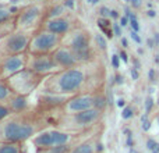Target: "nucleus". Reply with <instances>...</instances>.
Instances as JSON below:
<instances>
[{
  "instance_id": "obj_15",
  "label": "nucleus",
  "mask_w": 159,
  "mask_h": 153,
  "mask_svg": "<svg viewBox=\"0 0 159 153\" xmlns=\"http://www.w3.org/2000/svg\"><path fill=\"white\" fill-rule=\"evenodd\" d=\"M52 55H53L55 61L57 63V66L60 67V70L70 68V67H74V66H77V64H80L77 57H75V55H74V52H73L70 47H67L66 45L59 46Z\"/></svg>"
},
{
  "instance_id": "obj_36",
  "label": "nucleus",
  "mask_w": 159,
  "mask_h": 153,
  "mask_svg": "<svg viewBox=\"0 0 159 153\" xmlns=\"http://www.w3.org/2000/svg\"><path fill=\"white\" fill-rule=\"evenodd\" d=\"M148 79L151 82H155V79H157V71H155V68H149V71H148Z\"/></svg>"
},
{
  "instance_id": "obj_26",
  "label": "nucleus",
  "mask_w": 159,
  "mask_h": 153,
  "mask_svg": "<svg viewBox=\"0 0 159 153\" xmlns=\"http://www.w3.org/2000/svg\"><path fill=\"white\" fill-rule=\"evenodd\" d=\"M154 103H155L154 98H152L151 95L147 96L145 102H144V107H145V113H147V114H149V113L152 111V109H154Z\"/></svg>"
},
{
  "instance_id": "obj_46",
  "label": "nucleus",
  "mask_w": 159,
  "mask_h": 153,
  "mask_svg": "<svg viewBox=\"0 0 159 153\" xmlns=\"http://www.w3.org/2000/svg\"><path fill=\"white\" fill-rule=\"evenodd\" d=\"M121 46L126 49V47H129V41H127V38H121Z\"/></svg>"
},
{
  "instance_id": "obj_47",
  "label": "nucleus",
  "mask_w": 159,
  "mask_h": 153,
  "mask_svg": "<svg viewBox=\"0 0 159 153\" xmlns=\"http://www.w3.org/2000/svg\"><path fill=\"white\" fill-rule=\"evenodd\" d=\"M117 106L119 107H126V100H124V99H119V100H117Z\"/></svg>"
},
{
  "instance_id": "obj_8",
  "label": "nucleus",
  "mask_w": 159,
  "mask_h": 153,
  "mask_svg": "<svg viewBox=\"0 0 159 153\" xmlns=\"http://www.w3.org/2000/svg\"><path fill=\"white\" fill-rule=\"evenodd\" d=\"M32 32L16 29L10 35L0 39V55L11 56V55H25L28 53Z\"/></svg>"
},
{
  "instance_id": "obj_53",
  "label": "nucleus",
  "mask_w": 159,
  "mask_h": 153,
  "mask_svg": "<svg viewBox=\"0 0 159 153\" xmlns=\"http://www.w3.org/2000/svg\"><path fill=\"white\" fill-rule=\"evenodd\" d=\"M143 53H144V50L140 47V49H138V55H143Z\"/></svg>"
},
{
  "instance_id": "obj_12",
  "label": "nucleus",
  "mask_w": 159,
  "mask_h": 153,
  "mask_svg": "<svg viewBox=\"0 0 159 153\" xmlns=\"http://www.w3.org/2000/svg\"><path fill=\"white\" fill-rule=\"evenodd\" d=\"M69 99H70V96H67V95H60V93H53V92H43L42 90L38 95V98H36V104L34 107L38 111L48 116V114L59 111L66 104V102Z\"/></svg>"
},
{
  "instance_id": "obj_52",
  "label": "nucleus",
  "mask_w": 159,
  "mask_h": 153,
  "mask_svg": "<svg viewBox=\"0 0 159 153\" xmlns=\"http://www.w3.org/2000/svg\"><path fill=\"white\" fill-rule=\"evenodd\" d=\"M147 7H148V8H152V3H147Z\"/></svg>"
},
{
  "instance_id": "obj_20",
  "label": "nucleus",
  "mask_w": 159,
  "mask_h": 153,
  "mask_svg": "<svg viewBox=\"0 0 159 153\" xmlns=\"http://www.w3.org/2000/svg\"><path fill=\"white\" fill-rule=\"evenodd\" d=\"M14 95L11 88L6 81H0V103H7L10 98Z\"/></svg>"
},
{
  "instance_id": "obj_29",
  "label": "nucleus",
  "mask_w": 159,
  "mask_h": 153,
  "mask_svg": "<svg viewBox=\"0 0 159 153\" xmlns=\"http://www.w3.org/2000/svg\"><path fill=\"white\" fill-rule=\"evenodd\" d=\"M99 15H101L102 18H110V8H107L106 6H102V7L99 8Z\"/></svg>"
},
{
  "instance_id": "obj_7",
  "label": "nucleus",
  "mask_w": 159,
  "mask_h": 153,
  "mask_svg": "<svg viewBox=\"0 0 159 153\" xmlns=\"http://www.w3.org/2000/svg\"><path fill=\"white\" fill-rule=\"evenodd\" d=\"M61 45H63V36L39 28L35 32H32L28 53L30 55H52Z\"/></svg>"
},
{
  "instance_id": "obj_50",
  "label": "nucleus",
  "mask_w": 159,
  "mask_h": 153,
  "mask_svg": "<svg viewBox=\"0 0 159 153\" xmlns=\"http://www.w3.org/2000/svg\"><path fill=\"white\" fill-rule=\"evenodd\" d=\"M151 153H159V143H158V146H157V148H155V149H154V151H152Z\"/></svg>"
},
{
  "instance_id": "obj_16",
  "label": "nucleus",
  "mask_w": 159,
  "mask_h": 153,
  "mask_svg": "<svg viewBox=\"0 0 159 153\" xmlns=\"http://www.w3.org/2000/svg\"><path fill=\"white\" fill-rule=\"evenodd\" d=\"M8 107L11 109L13 113H22V111H28L32 109V104L30 102V96H22V95H16L14 93L10 98V100L7 102Z\"/></svg>"
},
{
  "instance_id": "obj_3",
  "label": "nucleus",
  "mask_w": 159,
  "mask_h": 153,
  "mask_svg": "<svg viewBox=\"0 0 159 153\" xmlns=\"http://www.w3.org/2000/svg\"><path fill=\"white\" fill-rule=\"evenodd\" d=\"M57 113V111H56ZM102 117V111L95 107H91L84 111L73 113V114H63V113H57V117L53 120L56 124V128L64 129L69 132H80L84 129L92 127L96 124Z\"/></svg>"
},
{
  "instance_id": "obj_51",
  "label": "nucleus",
  "mask_w": 159,
  "mask_h": 153,
  "mask_svg": "<svg viewBox=\"0 0 159 153\" xmlns=\"http://www.w3.org/2000/svg\"><path fill=\"white\" fill-rule=\"evenodd\" d=\"M130 153H140V152H137L134 148H131V149H130Z\"/></svg>"
},
{
  "instance_id": "obj_14",
  "label": "nucleus",
  "mask_w": 159,
  "mask_h": 153,
  "mask_svg": "<svg viewBox=\"0 0 159 153\" xmlns=\"http://www.w3.org/2000/svg\"><path fill=\"white\" fill-rule=\"evenodd\" d=\"M93 99H95V93H78V95L70 96V99L66 102V104L57 113L73 114V113L88 110L91 107H93Z\"/></svg>"
},
{
  "instance_id": "obj_2",
  "label": "nucleus",
  "mask_w": 159,
  "mask_h": 153,
  "mask_svg": "<svg viewBox=\"0 0 159 153\" xmlns=\"http://www.w3.org/2000/svg\"><path fill=\"white\" fill-rule=\"evenodd\" d=\"M91 63L77 64L70 68L59 70L53 75L45 78L41 86L42 90L67 96H74L78 93H92L89 88L95 82V79L92 76V70L89 68Z\"/></svg>"
},
{
  "instance_id": "obj_4",
  "label": "nucleus",
  "mask_w": 159,
  "mask_h": 153,
  "mask_svg": "<svg viewBox=\"0 0 159 153\" xmlns=\"http://www.w3.org/2000/svg\"><path fill=\"white\" fill-rule=\"evenodd\" d=\"M63 45H66L74 52L80 64L91 63L93 60L92 38L85 28L77 27L66 36H63Z\"/></svg>"
},
{
  "instance_id": "obj_39",
  "label": "nucleus",
  "mask_w": 159,
  "mask_h": 153,
  "mask_svg": "<svg viewBox=\"0 0 159 153\" xmlns=\"http://www.w3.org/2000/svg\"><path fill=\"white\" fill-rule=\"evenodd\" d=\"M119 56H120V60H123L126 64L129 63V56H127V53L124 52V50H121V52L119 53Z\"/></svg>"
},
{
  "instance_id": "obj_23",
  "label": "nucleus",
  "mask_w": 159,
  "mask_h": 153,
  "mask_svg": "<svg viewBox=\"0 0 159 153\" xmlns=\"http://www.w3.org/2000/svg\"><path fill=\"white\" fill-rule=\"evenodd\" d=\"M107 38H105V35H102V33H96L95 36H93V41H95V45L98 46V49L101 50H106L107 49Z\"/></svg>"
},
{
  "instance_id": "obj_30",
  "label": "nucleus",
  "mask_w": 159,
  "mask_h": 153,
  "mask_svg": "<svg viewBox=\"0 0 159 153\" xmlns=\"http://www.w3.org/2000/svg\"><path fill=\"white\" fill-rule=\"evenodd\" d=\"M158 143H159V142H157L154 138H148V139H147V149H148L149 152H152V151H154V149L158 146Z\"/></svg>"
},
{
  "instance_id": "obj_33",
  "label": "nucleus",
  "mask_w": 159,
  "mask_h": 153,
  "mask_svg": "<svg viewBox=\"0 0 159 153\" xmlns=\"http://www.w3.org/2000/svg\"><path fill=\"white\" fill-rule=\"evenodd\" d=\"M130 36H131V39L135 42V43L141 45V42H143V39H141V36L138 35V32H135V31L131 29V32H130Z\"/></svg>"
},
{
  "instance_id": "obj_18",
  "label": "nucleus",
  "mask_w": 159,
  "mask_h": 153,
  "mask_svg": "<svg viewBox=\"0 0 159 153\" xmlns=\"http://www.w3.org/2000/svg\"><path fill=\"white\" fill-rule=\"evenodd\" d=\"M73 148H74V145H73V143H64V145L49 146V148L35 149V151H36V153H70Z\"/></svg>"
},
{
  "instance_id": "obj_6",
  "label": "nucleus",
  "mask_w": 159,
  "mask_h": 153,
  "mask_svg": "<svg viewBox=\"0 0 159 153\" xmlns=\"http://www.w3.org/2000/svg\"><path fill=\"white\" fill-rule=\"evenodd\" d=\"M43 81H45V76L36 74L32 70L25 67L24 70H21V71H18L13 76H10L6 82L8 84V86L11 88V90H13L16 95L30 96V95H32L38 88L42 86Z\"/></svg>"
},
{
  "instance_id": "obj_55",
  "label": "nucleus",
  "mask_w": 159,
  "mask_h": 153,
  "mask_svg": "<svg viewBox=\"0 0 159 153\" xmlns=\"http://www.w3.org/2000/svg\"><path fill=\"white\" fill-rule=\"evenodd\" d=\"M124 2H126V3H130V2H131V0H124Z\"/></svg>"
},
{
  "instance_id": "obj_37",
  "label": "nucleus",
  "mask_w": 159,
  "mask_h": 153,
  "mask_svg": "<svg viewBox=\"0 0 159 153\" xmlns=\"http://www.w3.org/2000/svg\"><path fill=\"white\" fill-rule=\"evenodd\" d=\"M130 4H131L133 8H140V7H143L144 2H143V0H131V2H130Z\"/></svg>"
},
{
  "instance_id": "obj_31",
  "label": "nucleus",
  "mask_w": 159,
  "mask_h": 153,
  "mask_svg": "<svg viewBox=\"0 0 159 153\" xmlns=\"http://www.w3.org/2000/svg\"><path fill=\"white\" fill-rule=\"evenodd\" d=\"M112 29H113V35L119 36L120 38L121 36V25L119 24V22H113L112 24Z\"/></svg>"
},
{
  "instance_id": "obj_17",
  "label": "nucleus",
  "mask_w": 159,
  "mask_h": 153,
  "mask_svg": "<svg viewBox=\"0 0 159 153\" xmlns=\"http://www.w3.org/2000/svg\"><path fill=\"white\" fill-rule=\"evenodd\" d=\"M0 153H27L25 142H2L0 141Z\"/></svg>"
},
{
  "instance_id": "obj_35",
  "label": "nucleus",
  "mask_w": 159,
  "mask_h": 153,
  "mask_svg": "<svg viewBox=\"0 0 159 153\" xmlns=\"http://www.w3.org/2000/svg\"><path fill=\"white\" fill-rule=\"evenodd\" d=\"M126 146L129 149L134 148V139H133V134L131 135H127V137H126Z\"/></svg>"
},
{
  "instance_id": "obj_42",
  "label": "nucleus",
  "mask_w": 159,
  "mask_h": 153,
  "mask_svg": "<svg viewBox=\"0 0 159 153\" xmlns=\"http://www.w3.org/2000/svg\"><path fill=\"white\" fill-rule=\"evenodd\" d=\"M147 15H148L149 18H155V17H157V11H155L154 8H148V11H147Z\"/></svg>"
},
{
  "instance_id": "obj_22",
  "label": "nucleus",
  "mask_w": 159,
  "mask_h": 153,
  "mask_svg": "<svg viewBox=\"0 0 159 153\" xmlns=\"http://www.w3.org/2000/svg\"><path fill=\"white\" fill-rule=\"evenodd\" d=\"M107 99H106V95H102V93H95V99H93V107L101 111H103L107 106Z\"/></svg>"
},
{
  "instance_id": "obj_5",
  "label": "nucleus",
  "mask_w": 159,
  "mask_h": 153,
  "mask_svg": "<svg viewBox=\"0 0 159 153\" xmlns=\"http://www.w3.org/2000/svg\"><path fill=\"white\" fill-rule=\"evenodd\" d=\"M46 0L43 2H28L22 4L16 15V29L35 32L39 29L45 20Z\"/></svg>"
},
{
  "instance_id": "obj_57",
  "label": "nucleus",
  "mask_w": 159,
  "mask_h": 153,
  "mask_svg": "<svg viewBox=\"0 0 159 153\" xmlns=\"http://www.w3.org/2000/svg\"><path fill=\"white\" fill-rule=\"evenodd\" d=\"M27 2H31V0H27Z\"/></svg>"
},
{
  "instance_id": "obj_21",
  "label": "nucleus",
  "mask_w": 159,
  "mask_h": 153,
  "mask_svg": "<svg viewBox=\"0 0 159 153\" xmlns=\"http://www.w3.org/2000/svg\"><path fill=\"white\" fill-rule=\"evenodd\" d=\"M98 27L101 28V31L106 35L107 39H112L113 38V29H112V24H110L109 18H99L98 20Z\"/></svg>"
},
{
  "instance_id": "obj_10",
  "label": "nucleus",
  "mask_w": 159,
  "mask_h": 153,
  "mask_svg": "<svg viewBox=\"0 0 159 153\" xmlns=\"http://www.w3.org/2000/svg\"><path fill=\"white\" fill-rule=\"evenodd\" d=\"M25 67L45 78L53 75L60 70V67L53 59V55H30L27 53V66Z\"/></svg>"
},
{
  "instance_id": "obj_41",
  "label": "nucleus",
  "mask_w": 159,
  "mask_h": 153,
  "mask_svg": "<svg viewBox=\"0 0 159 153\" xmlns=\"http://www.w3.org/2000/svg\"><path fill=\"white\" fill-rule=\"evenodd\" d=\"M110 18H113V20L120 18V14H119V11L117 10H110Z\"/></svg>"
},
{
  "instance_id": "obj_44",
  "label": "nucleus",
  "mask_w": 159,
  "mask_h": 153,
  "mask_svg": "<svg viewBox=\"0 0 159 153\" xmlns=\"http://www.w3.org/2000/svg\"><path fill=\"white\" fill-rule=\"evenodd\" d=\"M147 43H148V47L149 49H155V42H154V38H148V41H147Z\"/></svg>"
},
{
  "instance_id": "obj_9",
  "label": "nucleus",
  "mask_w": 159,
  "mask_h": 153,
  "mask_svg": "<svg viewBox=\"0 0 159 153\" xmlns=\"http://www.w3.org/2000/svg\"><path fill=\"white\" fill-rule=\"evenodd\" d=\"M74 135H75L74 132L64 131V129H60V128L43 129V131L38 132L32 138V145L35 149H43V148H49V146L73 143Z\"/></svg>"
},
{
  "instance_id": "obj_25",
  "label": "nucleus",
  "mask_w": 159,
  "mask_h": 153,
  "mask_svg": "<svg viewBox=\"0 0 159 153\" xmlns=\"http://www.w3.org/2000/svg\"><path fill=\"white\" fill-rule=\"evenodd\" d=\"M148 116H149V114H147V113L141 116V128H143L144 132H148L149 129H151V125H152V124H151V120L148 118Z\"/></svg>"
},
{
  "instance_id": "obj_56",
  "label": "nucleus",
  "mask_w": 159,
  "mask_h": 153,
  "mask_svg": "<svg viewBox=\"0 0 159 153\" xmlns=\"http://www.w3.org/2000/svg\"><path fill=\"white\" fill-rule=\"evenodd\" d=\"M157 121H158V125H159V116H158V118H157Z\"/></svg>"
},
{
  "instance_id": "obj_43",
  "label": "nucleus",
  "mask_w": 159,
  "mask_h": 153,
  "mask_svg": "<svg viewBox=\"0 0 159 153\" xmlns=\"http://www.w3.org/2000/svg\"><path fill=\"white\" fill-rule=\"evenodd\" d=\"M133 64H134V68H137L138 71H140V68H141V63H140V60L138 59H133Z\"/></svg>"
},
{
  "instance_id": "obj_13",
  "label": "nucleus",
  "mask_w": 159,
  "mask_h": 153,
  "mask_svg": "<svg viewBox=\"0 0 159 153\" xmlns=\"http://www.w3.org/2000/svg\"><path fill=\"white\" fill-rule=\"evenodd\" d=\"M27 66V53L25 55H0V81H7L10 76L17 74Z\"/></svg>"
},
{
  "instance_id": "obj_48",
  "label": "nucleus",
  "mask_w": 159,
  "mask_h": 153,
  "mask_svg": "<svg viewBox=\"0 0 159 153\" xmlns=\"http://www.w3.org/2000/svg\"><path fill=\"white\" fill-rule=\"evenodd\" d=\"M123 134L126 135V137H127V135H131V129H130V128H124L123 129Z\"/></svg>"
},
{
  "instance_id": "obj_54",
  "label": "nucleus",
  "mask_w": 159,
  "mask_h": 153,
  "mask_svg": "<svg viewBox=\"0 0 159 153\" xmlns=\"http://www.w3.org/2000/svg\"><path fill=\"white\" fill-rule=\"evenodd\" d=\"M31 2H43V0H31Z\"/></svg>"
},
{
  "instance_id": "obj_40",
  "label": "nucleus",
  "mask_w": 159,
  "mask_h": 153,
  "mask_svg": "<svg viewBox=\"0 0 159 153\" xmlns=\"http://www.w3.org/2000/svg\"><path fill=\"white\" fill-rule=\"evenodd\" d=\"M129 22H130V20L127 18L126 15H124V17H121V18H120L119 24H120V25H121V28H123V27H127V25H129Z\"/></svg>"
},
{
  "instance_id": "obj_11",
  "label": "nucleus",
  "mask_w": 159,
  "mask_h": 153,
  "mask_svg": "<svg viewBox=\"0 0 159 153\" xmlns=\"http://www.w3.org/2000/svg\"><path fill=\"white\" fill-rule=\"evenodd\" d=\"M78 27V20L74 15L73 11L67 13L66 15L57 17V18H52V20H45L42 22L41 28L42 29H46L49 32H53L56 35L60 36H66L69 32H71L73 29Z\"/></svg>"
},
{
  "instance_id": "obj_19",
  "label": "nucleus",
  "mask_w": 159,
  "mask_h": 153,
  "mask_svg": "<svg viewBox=\"0 0 159 153\" xmlns=\"http://www.w3.org/2000/svg\"><path fill=\"white\" fill-rule=\"evenodd\" d=\"M95 152H96L95 143L92 141H84V142L74 145V148L71 149L70 153H95Z\"/></svg>"
},
{
  "instance_id": "obj_32",
  "label": "nucleus",
  "mask_w": 159,
  "mask_h": 153,
  "mask_svg": "<svg viewBox=\"0 0 159 153\" xmlns=\"http://www.w3.org/2000/svg\"><path fill=\"white\" fill-rule=\"evenodd\" d=\"M112 67H113L115 70L120 68V56L116 55V53L112 56Z\"/></svg>"
},
{
  "instance_id": "obj_45",
  "label": "nucleus",
  "mask_w": 159,
  "mask_h": 153,
  "mask_svg": "<svg viewBox=\"0 0 159 153\" xmlns=\"http://www.w3.org/2000/svg\"><path fill=\"white\" fill-rule=\"evenodd\" d=\"M154 42H155V46H159V32L154 33Z\"/></svg>"
},
{
  "instance_id": "obj_1",
  "label": "nucleus",
  "mask_w": 159,
  "mask_h": 153,
  "mask_svg": "<svg viewBox=\"0 0 159 153\" xmlns=\"http://www.w3.org/2000/svg\"><path fill=\"white\" fill-rule=\"evenodd\" d=\"M50 120L46 114L32 107L28 111L13 113L0 124L2 142H25L32 139L38 132L46 129Z\"/></svg>"
},
{
  "instance_id": "obj_34",
  "label": "nucleus",
  "mask_w": 159,
  "mask_h": 153,
  "mask_svg": "<svg viewBox=\"0 0 159 153\" xmlns=\"http://www.w3.org/2000/svg\"><path fill=\"white\" fill-rule=\"evenodd\" d=\"M130 75H131V78L134 79V81H138V79H140V71H138L137 68H134V67L130 68Z\"/></svg>"
},
{
  "instance_id": "obj_27",
  "label": "nucleus",
  "mask_w": 159,
  "mask_h": 153,
  "mask_svg": "<svg viewBox=\"0 0 159 153\" xmlns=\"http://www.w3.org/2000/svg\"><path fill=\"white\" fill-rule=\"evenodd\" d=\"M133 116H134V110L130 106L123 107V110H121V118L123 120H130V118H133Z\"/></svg>"
},
{
  "instance_id": "obj_38",
  "label": "nucleus",
  "mask_w": 159,
  "mask_h": 153,
  "mask_svg": "<svg viewBox=\"0 0 159 153\" xmlns=\"http://www.w3.org/2000/svg\"><path fill=\"white\" fill-rule=\"evenodd\" d=\"M113 79H115L116 85H123L124 84V78H123V75H120V74H116L115 76H113Z\"/></svg>"
},
{
  "instance_id": "obj_28",
  "label": "nucleus",
  "mask_w": 159,
  "mask_h": 153,
  "mask_svg": "<svg viewBox=\"0 0 159 153\" xmlns=\"http://www.w3.org/2000/svg\"><path fill=\"white\" fill-rule=\"evenodd\" d=\"M130 22H129V25L131 27V29L133 31H135V32H140V24H138V20H137V15H135L134 13H133V15L130 17Z\"/></svg>"
},
{
  "instance_id": "obj_49",
  "label": "nucleus",
  "mask_w": 159,
  "mask_h": 153,
  "mask_svg": "<svg viewBox=\"0 0 159 153\" xmlns=\"http://www.w3.org/2000/svg\"><path fill=\"white\" fill-rule=\"evenodd\" d=\"M154 61H155V64H157V66H159V53H157V55H155Z\"/></svg>"
},
{
  "instance_id": "obj_24",
  "label": "nucleus",
  "mask_w": 159,
  "mask_h": 153,
  "mask_svg": "<svg viewBox=\"0 0 159 153\" xmlns=\"http://www.w3.org/2000/svg\"><path fill=\"white\" fill-rule=\"evenodd\" d=\"M11 114H13V111H11V109L8 107V104L7 103H0V124H2L6 118L10 117Z\"/></svg>"
}]
</instances>
